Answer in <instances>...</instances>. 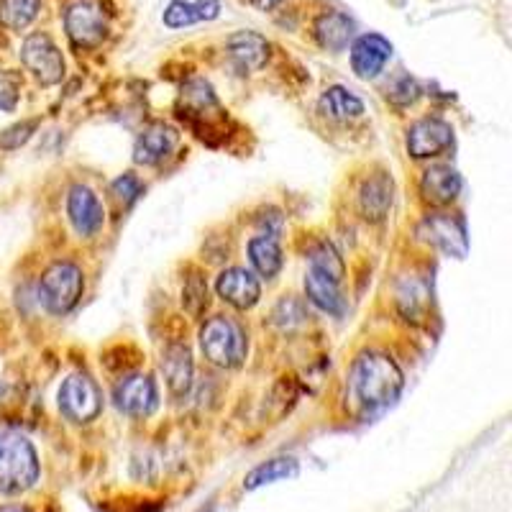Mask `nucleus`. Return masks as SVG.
Here are the masks:
<instances>
[{
	"label": "nucleus",
	"mask_w": 512,
	"mask_h": 512,
	"mask_svg": "<svg viewBox=\"0 0 512 512\" xmlns=\"http://www.w3.org/2000/svg\"><path fill=\"white\" fill-rule=\"evenodd\" d=\"M305 295H308L310 303L318 310L328 315H344L346 303L338 290V282H333L326 274L310 269L308 277H305Z\"/></svg>",
	"instance_id": "nucleus-20"
},
{
	"label": "nucleus",
	"mask_w": 512,
	"mask_h": 512,
	"mask_svg": "<svg viewBox=\"0 0 512 512\" xmlns=\"http://www.w3.org/2000/svg\"><path fill=\"white\" fill-rule=\"evenodd\" d=\"M454 128L443 118H420L408 131V152L415 159H431L451 149Z\"/></svg>",
	"instance_id": "nucleus-9"
},
{
	"label": "nucleus",
	"mask_w": 512,
	"mask_h": 512,
	"mask_svg": "<svg viewBox=\"0 0 512 512\" xmlns=\"http://www.w3.org/2000/svg\"><path fill=\"white\" fill-rule=\"evenodd\" d=\"M397 303H400L402 313L408 315V318L418 320L428 310V305H431V290H428V285L420 277H410L397 290Z\"/></svg>",
	"instance_id": "nucleus-26"
},
{
	"label": "nucleus",
	"mask_w": 512,
	"mask_h": 512,
	"mask_svg": "<svg viewBox=\"0 0 512 512\" xmlns=\"http://www.w3.org/2000/svg\"><path fill=\"white\" fill-rule=\"evenodd\" d=\"M228 57L241 72L262 70L269 59V41L256 31H239L228 39Z\"/></svg>",
	"instance_id": "nucleus-14"
},
{
	"label": "nucleus",
	"mask_w": 512,
	"mask_h": 512,
	"mask_svg": "<svg viewBox=\"0 0 512 512\" xmlns=\"http://www.w3.org/2000/svg\"><path fill=\"white\" fill-rule=\"evenodd\" d=\"M113 400H116V408L121 413L131 415V418H146L157 410V384L149 374H131L116 384Z\"/></svg>",
	"instance_id": "nucleus-8"
},
{
	"label": "nucleus",
	"mask_w": 512,
	"mask_h": 512,
	"mask_svg": "<svg viewBox=\"0 0 512 512\" xmlns=\"http://www.w3.org/2000/svg\"><path fill=\"white\" fill-rule=\"evenodd\" d=\"M41 0H0V24L11 31H24L36 21Z\"/></svg>",
	"instance_id": "nucleus-25"
},
{
	"label": "nucleus",
	"mask_w": 512,
	"mask_h": 512,
	"mask_svg": "<svg viewBox=\"0 0 512 512\" xmlns=\"http://www.w3.org/2000/svg\"><path fill=\"white\" fill-rule=\"evenodd\" d=\"M21 85H24L21 72L0 70V111L3 113L16 111L18 98H21Z\"/></svg>",
	"instance_id": "nucleus-31"
},
{
	"label": "nucleus",
	"mask_w": 512,
	"mask_h": 512,
	"mask_svg": "<svg viewBox=\"0 0 512 512\" xmlns=\"http://www.w3.org/2000/svg\"><path fill=\"white\" fill-rule=\"evenodd\" d=\"M21 62L41 85H57L64 77V57L47 34H31L24 41Z\"/></svg>",
	"instance_id": "nucleus-7"
},
{
	"label": "nucleus",
	"mask_w": 512,
	"mask_h": 512,
	"mask_svg": "<svg viewBox=\"0 0 512 512\" xmlns=\"http://www.w3.org/2000/svg\"><path fill=\"white\" fill-rule=\"evenodd\" d=\"M177 146V131L169 126H152L141 131L139 139L134 144V162L154 167V164L164 162L169 154L175 152Z\"/></svg>",
	"instance_id": "nucleus-15"
},
{
	"label": "nucleus",
	"mask_w": 512,
	"mask_h": 512,
	"mask_svg": "<svg viewBox=\"0 0 512 512\" xmlns=\"http://www.w3.org/2000/svg\"><path fill=\"white\" fill-rule=\"evenodd\" d=\"M420 98V85L413 80V77L402 75L400 80H395L390 90V100L395 105H410Z\"/></svg>",
	"instance_id": "nucleus-34"
},
{
	"label": "nucleus",
	"mask_w": 512,
	"mask_h": 512,
	"mask_svg": "<svg viewBox=\"0 0 512 512\" xmlns=\"http://www.w3.org/2000/svg\"><path fill=\"white\" fill-rule=\"evenodd\" d=\"M3 392H6V387H3V384H0V400H3Z\"/></svg>",
	"instance_id": "nucleus-36"
},
{
	"label": "nucleus",
	"mask_w": 512,
	"mask_h": 512,
	"mask_svg": "<svg viewBox=\"0 0 512 512\" xmlns=\"http://www.w3.org/2000/svg\"><path fill=\"white\" fill-rule=\"evenodd\" d=\"M36 126H39V121L34 118V121H21L16 126L6 128V131H0V149H6V152L21 149L34 136Z\"/></svg>",
	"instance_id": "nucleus-33"
},
{
	"label": "nucleus",
	"mask_w": 512,
	"mask_h": 512,
	"mask_svg": "<svg viewBox=\"0 0 512 512\" xmlns=\"http://www.w3.org/2000/svg\"><path fill=\"white\" fill-rule=\"evenodd\" d=\"M402 384L405 379H402L400 367L390 356L377 354V351L361 354L351 369V387L364 410H382L392 405L400 397Z\"/></svg>",
	"instance_id": "nucleus-1"
},
{
	"label": "nucleus",
	"mask_w": 512,
	"mask_h": 512,
	"mask_svg": "<svg viewBox=\"0 0 512 512\" xmlns=\"http://www.w3.org/2000/svg\"><path fill=\"white\" fill-rule=\"evenodd\" d=\"M100 392L88 374H70L59 387V410L72 423H90L100 415Z\"/></svg>",
	"instance_id": "nucleus-5"
},
{
	"label": "nucleus",
	"mask_w": 512,
	"mask_h": 512,
	"mask_svg": "<svg viewBox=\"0 0 512 512\" xmlns=\"http://www.w3.org/2000/svg\"><path fill=\"white\" fill-rule=\"evenodd\" d=\"M216 290L218 295L236 310H251L259 303V297H262V285H259V280L241 267L226 269V272L218 277Z\"/></svg>",
	"instance_id": "nucleus-13"
},
{
	"label": "nucleus",
	"mask_w": 512,
	"mask_h": 512,
	"mask_svg": "<svg viewBox=\"0 0 512 512\" xmlns=\"http://www.w3.org/2000/svg\"><path fill=\"white\" fill-rule=\"evenodd\" d=\"M200 349L210 364L223 369H236L246 359L244 328L228 315H216L200 331Z\"/></svg>",
	"instance_id": "nucleus-3"
},
{
	"label": "nucleus",
	"mask_w": 512,
	"mask_h": 512,
	"mask_svg": "<svg viewBox=\"0 0 512 512\" xmlns=\"http://www.w3.org/2000/svg\"><path fill=\"white\" fill-rule=\"evenodd\" d=\"M282 0H251V6L259 8V11H272V8L280 6Z\"/></svg>",
	"instance_id": "nucleus-35"
},
{
	"label": "nucleus",
	"mask_w": 512,
	"mask_h": 512,
	"mask_svg": "<svg viewBox=\"0 0 512 512\" xmlns=\"http://www.w3.org/2000/svg\"><path fill=\"white\" fill-rule=\"evenodd\" d=\"M218 13H221L218 0H192V3L175 0L162 13V21L169 29H185V26L200 24V21H213V18H218Z\"/></svg>",
	"instance_id": "nucleus-18"
},
{
	"label": "nucleus",
	"mask_w": 512,
	"mask_h": 512,
	"mask_svg": "<svg viewBox=\"0 0 512 512\" xmlns=\"http://www.w3.org/2000/svg\"><path fill=\"white\" fill-rule=\"evenodd\" d=\"M420 192L423 198L433 205H448L459 198L461 192V175L448 164L431 167L420 180Z\"/></svg>",
	"instance_id": "nucleus-16"
},
{
	"label": "nucleus",
	"mask_w": 512,
	"mask_h": 512,
	"mask_svg": "<svg viewBox=\"0 0 512 512\" xmlns=\"http://www.w3.org/2000/svg\"><path fill=\"white\" fill-rule=\"evenodd\" d=\"M249 259L262 277L272 280L282 269V249L272 236H256L249 241Z\"/></svg>",
	"instance_id": "nucleus-23"
},
{
	"label": "nucleus",
	"mask_w": 512,
	"mask_h": 512,
	"mask_svg": "<svg viewBox=\"0 0 512 512\" xmlns=\"http://www.w3.org/2000/svg\"><path fill=\"white\" fill-rule=\"evenodd\" d=\"M308 308H305L303 300L297 297H282L277 308L272 313V323L282 331H295V328H303L308 323Z\"/></svg>",
	"instance_id": "nucleus-29"
},
{
	"label": "nucleus",
	"mask_w": 512,
	"mask_h": 512,
	"mask_svg": "<svg viewBox=\"0 0 512 512\" xmlns=\"http://www.w3.org/2000/svg\"><path fill=\"white\" fill-rule=\"evenodd\" d=\"M182 105L190 116H205L210 108H218L216 95L205 80H192L182 88Z\"/></svg>",
	"instance_id": "nucleus-28"
},
{
	"label": "nucleus",
	"mask_w": 512,
	"mask_h": 512,
	"mask_svg": "<svg viewBox=\"0 0 512 512\" xmlns=\"http://www.w3.org/2000/svg\"><path fill=\"white\" fill-rule=\"evenodd\" d=\"M320 111L333 118V121H354L364 113V103L351 90L333 85V88L320 95Z\"/></svg>",
	"instance_id": "nucleus-22"
},
{
	"label": "nucleus",
	"mask_w": 512,
	"mask_h": 512,
	"mask_svg": "<svg viewBox=\"0 0 512 512\" xmlns=\"http://www.w3.org/2000/svg\"><path fill=\"white\" fill-rule=\"evenodd\" d=\"M39 482V456L21 433H0V492L21 495Z\"/></svg>",
	"instance_id": "nucleus-2"
},
{
	"label": "nucleus",
	"mask_w": 512,
	"mask_h": 512,
	"mask_svg": "<svg viewBox=\"0 0 512 512\" xmlns=\"http://www.w3.org/2000/svg\"><path fill=\"white\" fill-rule=\"evenodd\" d=\"M392 44L379 34H364L351 47V67L361 80H372L390 62Z\"/></svg>",
	"instance_id": "nucleus-12"
},
{
	"label": "nucleus",
	"mask_w": 512,
	"mask_h": 512,
	"mask_svg": "<svg viewBox=\"0 0 512 512\" xmlns=\"http://www.w3.org/2000/svg\"><path fill=\"white\" fill-rule=\"evenodd\" d=\"M297 474V461L292 456H277V459H269L264 464H259L249 477L244 479L246 489L264 487V484L280 482V479L295 477Z\"/></svg>",
	"instance_id": "nucleus-24"
},
{
	"label": "nucleus",
	"mask_w": 512,
	"mask_h": 512,
	"mask_svg": "<svg viewBox=\"0 0 512 512\" xmlns=\"http://www.w3.org/2000/svg\"><path fill=\"white\" fill-rule=\"evenodd\" d=\"M310 269L326 274L333 282H341L346 274L344 259H341V254L336 251V246L328 244V241H320V244H315L313 249H310Z\"/></svg>",
	"instance_id": "nucleus-27"
},
{
	"label": "nucleus",
	"mask_w": 512,
	"mask_h": 512,
	"mask_svg": "<svg viewBox=\"0 0 512 512\" xmlns=\"http://www.w3.org/2000/svg\"><path fill=\"white\" fill-rule=\"evenodd\" d=\"M354 36V21L341 11H326L315 21V39L328 52H344Z\"/></svg>",
	"instance_id": "nucleus-17"
},
{
	"label": "nucleus",
	"mask_w": 512,
	"mask_h": 512,
	"mask_svg": "<svg viewBox=\"0 0 512 512\" xmlns=\"http://www.w3.org/2000/svg\"><path fill=\"white\" fill-rule=\"evenodd\" d=\"M141 192H144V185H141L139 177L131 175V172H126V175H121L118 180H113L111 185V198L116 200L118 205H123V208L134 205L136 200H139Z\"/></svg>",
	"instance_id": "nucleus-32"
},
{
	"label": "nucleus",
	"mask_w": 512,
	"mask_h": 512,
	"mask_svg": "<svg viewBox=\"0 0 512 512\" xmlns=\"http://www.w3.org/2000/svg\"><path fill=\"white\" fill-rule=\"evenodd\" d=\"M162 372H164V379H167V384H169V390L175 392V395H185L192 384L190 349L182 344L169 346V349L164 351Z\"/></svg>",
	"instance_id": "nucleus-21"
},
{
	"label": "nucleus",
	"mask_w": 512,
	"mask_h": 512,
	"mask_svg": "<svg viewBox=\"0 0 512 512\" xmlns=\"http://www.w3.org/2000/svg\"><path fill=\"white\" fill-rule=\"evenodd\" d=\"M420 236L438 246L443 254L456 256V259L466 256V249H469L464 221L459 216H451V213H431L420 226Z\"/></svg>",
	"instance_id": "nucleus-10"
},
{
	"label": "nucleus",
	"mask_w": 512,
	"mask_h": 512,
	"mask_svg": "<svg viewBox=\"0 0 512 512\" xmlns=\"http://www.w3.org/2000/svg\"><path fill=\"white\" fill-rule=\"evenodd\" d=\"M67 216H70L72 228H75L80 236H85V239L98 236L100 228H103L105 223V213L98 195L85 185H75L70 190V198H67Z\"/></svg>",
	"instance_id": "nucleus-11"
},
{
	"label": "nucleus",
	"mask_w": 512,
	"mask_h": 512,
	"mask_svg": "<svg viewBox=\"0 0 512 512\" xmlns=\"http://www.w3.org/2000/svg\"><path fill=\"white\" fill-rule=\"evenodd\" d=\"M64 29L75 47H98L108 34V16L95 0H77L64 13Z\"/></svg>",
	"instance_id": "nucleus-6"
},
{
	"label": "nucleus",
	"mask_w": 512,
	"mask_h": 512,
	"mask_svg": "<svg viewBox=\"0 0 512 512\" xmlns=\"http://www.w3.org/2000/svg\"><path fill=\"white\" fill-rule=\"evenodd\" d=\"M82 290H85V277L82 269L72 262H54L39 282L41 303L54 315L70 313L80 303Z\"/></svg>",
	"instance_id": "nucleus-4"
},
{
	"label": "nucleus",
	"mask_w": 512,
	"mask_h": 512,
	"mask_svg": "<svg viewBox=\"0 0 512 512\" xmlns=\"http://www.w3.org/2000/svg\"><path fill=\"white\" fill-rule=\"evenodd\" d=\"M359 205L364 218L372 223L384 221L392 205V180L384 172L369 177L359 190Z\"/></svg>",
	"instance_id": "nucleus-19"
},
{
	"label": "nucleus",
	"mask_w": 512,
	"mask_h": 512,
	"mask_svg": "<svg viewBox=\"0 0 512 512\" xmlns=\"http://www.w3.org/2000/svg\"><path fill=\"white\" fill-rule=\"evenodd\" d=\"M182 305L187 308V313L198 318L200 313L208 305V285H205V277L200 272H192L185 280V287H182Z\"/></svg>",
	"instance_id": "nucleus-30"
}]
</instances>
